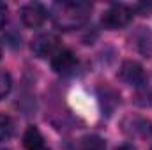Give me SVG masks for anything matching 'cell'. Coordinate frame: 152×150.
<instances>
[{
	"instance_id": "cell-7",
	"label": "cell",
	"mask_w": 152,
	"mask_h": 150,
	"mask_svg": "<svg viewBox=\"0 0 152 150\" xmlns=\"http://www.w3.org/2000/svg\"><path fill=\"white\" fill-rule=\"evenodd\" d=\"M23 145L27 150H48V145L36 125H28L23 134Z\"/></svg>"
},
{
	"instance_id": "cell-8",
	"label": "cell",
	"mask_w": 152,
	"mask_h": 150,
	"mask_svg": "<svg viewBox=\"0 0 152 150\" xmlns=\"http://www.w3.org/2000/svg\"><path fill=\"white\" fill-rule=\"evenodd\" d=\"M14 134V122L9 115L0 113V143L11 140V136Z\"/></svg>"
},
{
	"instance_id": "cell-12",
	"label": "cell",
	"mask_w": 152,
	"mask_h": 150,
	"mask_svg": "<svg viewBox=\"0 0 152 150\" xmlns=\"http://www.w3.org/2000/svg\"><path fill=\"white\" fill-rule=\"evenodd\" d=\"M117 150H134L133 147H129V145H124V147H118Z\"/></svg>"
},
{
	"instance_id": "cell-2",
	"label": "cell",
	"mask_w": 152,
	"mask_h": 150,
	"mask_svg": "<svg viewBox=\"0 0 152 150\" xmlns=\"http://www.w3.org/2000/svg\"><path fill=\"white\" fill-rule=\"evenodd\" d=\"M133 18V9H129L127 5L124 4H113L101 18V23L110 28V30H117V28H122L126 27Z\"/></svg>"
},
{
	"instance_id": "cell-5",
	"label": "cell",
	"mask_w": 152,
	"mask_h": 150,
	"mask_svg": "<svg viewBox=\"0 0 152 150\" xmlns=\"http://www.w3.org/2000/svg\"><path fill=\"white\" fill-rule=\"evenodd\" d=\"M76 66H78V58L71 50L62 48L51 57V67L58 74H71L76 69Z\"/></svg>"
},
{
	"instance_id": "cell-13",
	"label": "cell",
	"mask_w": 152,
	"mask_h": 150,
	"mask_svg": "<svg viewBox=\"0 0 152 150\" xmlns=\"http://www.w3.org/2000/svg\"><path fill=\"white\" fill-rule=\"evenodd\" d=\"M0 57H2V46H0Z\"/></svg>"
},
{
	"instance_id": "cell-3",
	"label": "cell",
	"mask_w": 152,
	"mask_h": 150,
	"mask_svg": "<svg viewBox=\"0 0 152 150\" xmlns=\"http://www.w3.org/2000/svg\"><path fill=\"white\" fill-rule=\"evenodd\" d=\"M46 18H48V11L39 2H30V4L23 5V9H21V21L28 28L41 27L46 21Z\"/></svg>"
},
{
	"instance_id": "cell-9",
	"label": "cell",
	"mask_w": 152,
	"mask_h": 150,
	"mask_svg": "<svg viewBox=\"0 0 152 150\" xmlns=\"http://www.w3.org/2000/svg\"><path fill=\"white\" fill-rule=\"evenodd\" d=\"M81 149L83 150H106V141L97 136V134H90L85 136L81 140Z\"/></svg>"
},
{
	"instance_id": "cell-11",
	"label": "cell",
	"mask_w": 152,
	"mask_h": 150,
	"mask_svg": "<svg viewBox=\"0 0 152 150\" xmlns=\"http://www.w3.org/2000/svg\"><path fill=\"white\" fill-rule=\"evenodd\" d=\"M7 14H9L7 5H5L4 2H0V28L5 25V21H7Z\"/></svg>"
},
{
	"instance_id": "cell-10",
	"label": "cell",
	"mask_w": 152,
	"mask_h": 150,
	"mask_svg": "<svg viewBox=\"0 0 152 150\" xmlns=\"http://www.w3.org/2000/svg\"><path fill=\"white\" fill-rule=\"evenodd\" d=\"M12 88V79H11V74L5 73V71H0V101L11 92Z\"/></svg>"
},
{
	"instance_id": "cell-1",
	"label": "cell",
	"mask_w": 152,
	"mask_h": 150,
	"mask_svg": "<svg viewBox=\"0 0 152 150\" xmlns=\"http://www.w3.org/2000/svg\"><path fill=\"white\" fill-rule=\"evenodd\" d=\"M92 5L88 2H75V0H64L53 4L50 14L53 23L62 30H73L87 23L90 16Z\"/></svg>"
},
{
	"instance_id": "cell-14",
	"label": "cell",
	"mask_w": 152,
	"mask_h": 150,
	"mask_svg": "<svg viewBox=\"0 0 152 150\" xmlns=\"http://www.w3.org/2000/svg\"><path fill=\"white\" fill-rule=\"evenodd\" d=\"M151 150H152V149H151Z\"/></svg>"
},
{
	"instance_id": "cell-4",
	"label": "cell",
	"mask_w": 152,
	"mask_h": 150,
	"mask_svg": "<svg viewBox=\"0 0 152 150\" xmlns=\"http://www.w3.org/2000/svg\"><path fill=\"white\" fill-rule=\"evenodd\" d=\"M58 37L55 34H39L37 37L32 41V51L37 55L39 58L53 57L60 48H58Z\"/></svg>"
},
{
	"instance_id": "cell-6",
	"label": "cell",
	"mask_w": 152,
	"mask_h": 150,
	"mask_svg": "<svg viewBox=\"0 0 152 150\" xmlns=\"http://www.w3.org/2000/svg\"><path fill=\"white\" fill-rule=\"evenodd\" d=\"M120 78L129 83V85H134V87H140L145 83V71L143 67L138 64V62H124L122 67H120Z\"/></svg>"
}]
</instances>
